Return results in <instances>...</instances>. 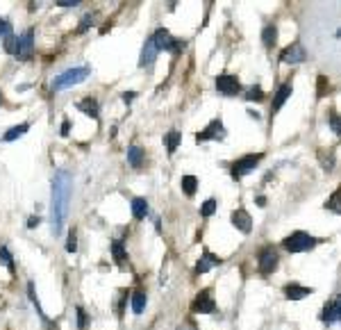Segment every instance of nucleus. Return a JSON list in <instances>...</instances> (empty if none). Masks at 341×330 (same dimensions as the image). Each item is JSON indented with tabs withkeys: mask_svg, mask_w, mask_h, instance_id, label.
<instances>
[{
	"mask_svg": "<svg viewBox=\"0 0 341 330\" xmlns=\"http://www.w3.org/2000/svg\"><path fill=\"white\" fill-rule=\"evenodd\" d=\"M232 225H234L236 230L248 234L250 230H253V219H250V214L243 210V207H239V210L232 212Z\"/></svg>",
	"mask_w": 341,
	"mask_h": 330,
	"instance_id": "12",
	"label": "nucleus"
},
{
	"mask_svg": "<svg viewBox=\"0 0 341 330\" xmlns=\"http://www.w3.org/2000/svg\"><path fill=\"white\" fill-rule=\"evenodd\" d=\"M325 210L334 212V214H341V187L325 201Z\"/></svg>",
	"mask_w": 341,
	"mask_h": 330,
	"instance_id": "24",
	"label": "nucleus"
},
{
	"mask_svg": "<svg viewBox=\"0 0 341 330\" xmlns=\"http://www.w3.org/2000/svg\"><path fill=\"white\" fill-rule=\"evenodd\" d=\"M155 55H157V48L153 43V37L145 39L143 43V51H141V60H139V66H150L155 62Z\"/></svg>",
	"mask_w": 341,
	"mask_h": 330,
	"instance_id": "17",
	"label": "nucleus"
},
{
	"mask_svg": "<svg viewBox=\"0 0 341 330\" xmlns=\"http://www.w3.org/2000/svg\"><path fill=\"white\" fill-rule=\"evenodd\" d=\"M177 330H198V325H196V323H193V321H191V319H186L184 323H182V325H180V328H177Z\"/></svg>",
	"mask_w": 341,
	"mask_h": 330,
	"instance_id": "39",
	"label": "nucleus"
},
{
	"mask_svg": "<svg viewBox=\"0 0 341 330\" xmlns=\"http://www.w3.org/2000/svg\"><path fill=\"white\" fill-rule=\"evenodd\" d=\"M73 178L66 171H57L53 180V205H50V230L53 234H62L64 221L68 214V201H71Z\"/></svg>",
	"mask_w": 341,
	"mask_h": 330,
	"instance_id": "1",
	"label": "nucleus"
},
{
	"mask_svg": "<svg viewBox=\"0 0 341 330\" xmlns=\"http://www.w3.org/2000/svg\"><path fill=\"white\" fill-rule=\"evenodd\" d=\"M7 37H12V23L7 19H0V39L5 41Z\"/></svg>",
	"mask_w": 341,
	"mask_h": 330,
	"instance_id": "33",
	"label": "nucleus"
},
{
	"mask_svg": "<svg viewBox=\"0 0 341 330\" xmlns=\"http://www.w3.org/2000/svg\"><path fill=\"white\" fill-rule=\"evenodd\" d=\"M209 139H225V128H223V123H221V119H214L212 123L207 125L205 130H200L198 134H196V142H209Z\"/></svg>",
	"mask_w": 341,
	"mask_h": 330,
	"instance_id": "8",
	"label": "nucleus"
},
{
	"mask_svg": "<svg viewBox=\"0 0 341 330\" xmlns=\"http://www.w3.org/2000/svg\"><path fill=\"white\" fill-rule=\"evenodd\" d=\"M68 128H71V123H68V121H64V123H62V134H64V137L68 134Z\"/></svg>",
	"mask_w": 341,
	"mask_h": 330,
	"instance_id": "43",
	"label": "nucleus"
},
{
	"mask_svg": "<svg viewBox=\"0 0 341 330\" xmlns=\"http://www.w3.org/2000/svg\"><path fill=\"white\" fill-rule=\"evenodd\" d=\"M291 91H294V89H291V84H282V87L277 89V91H275V98H273V103H271V112H273V114H275V112H280V107L284 105L286 101H289Z\"/></svg>",
	"mask_w": 341,
	"mask_h": 330,
	"instance_id": "16",
	"label": "nucleus"
},
{
	"mask_svg": "<svg viewBox=\"0 0 341 330\" xmlns=\"http://www.w3.org/2000/svg\"><path fill=\"white\" fill-rule=\"evenodd\" d=\"M30 130V123H21V125H14V128H9L7 132H5V142H14V139H18V137H23V134Z\"/></svg>",
	"mask_w": 341,
	"mask_h": 330,
	"instance_id": "22",
	"label": "nucleus"
},
{
	"mask_svg": "<svg viewBox=\"0 0 341 330\" xmlns=\"http://www.w3.org/2000/svg\"><path fill=\"white\" fill-rule=\"evenodd\" d=\"M180 184H182V192H184L186 196H193L196 187H198V178H196V175H184V178L180 180Z\"/></svg>",
	"mask_w": 341,
	"mask_h": 330,
	"instance_id": "26",
	"label": "nucleus"
},
{
	"mask_svg": "<svg viewBox=\"0 0 341 330\" xmlns=\"http://www.w3.org/2000/svg\"><path fill=\"white\" fill-rule=\"evenodd\" d=\"M312 292H314L312 287H303V285H296V282H291L284 287V296L289 298V301H300V298L309 296Z\"/></svg>",
	"mask_w": 341,
	"mask_h": 330,
	"instance_id": "15",
	"label": "nucleus"
},
{
	"mask_svg": "<svg viewBox=\"0 0 341 330\" xmlns=\"http://www.w3.org/2000/svg\"><path fill=\"white\" fill-rule=\"evenodd\" d=\"M216 89L223 96H236V93L241 91V84H239V80H236V75L223 73L216 78Z\"/></svg>",
	"mask_w": 341,
	"mask_h": 330,
	"instance_id": "7",
	"label": "nucleus"
},
{
	"mask_svg": "<svg viewBox=\"0 0 341 330\" xmlns=\"http://www.w3.org/2000/svg\"><path fill=\"white\" fill-rule=\"evenodd\" d=\"M145 301H148V298H145L143 292H134V296H132V312H134V314H141L145 307Z\"/></svg>",
	"mask_w": 341,
	"mask_h": 330,
	"instance_id": "27",
	"label": "nucleus"
},
{
	"mask_svg": "<svg viewBox=\"0 0 341 330\" xmlns=\"http://www.w3.org/2000/svg\"><path fill=\"white\" fill-rule=\"evenodd\" d=\"M330 128H332V132L336 134V137H341V116L339 114H330Z\"/></svg>",
	"mask_w": 341,
	"mask_h": 330,
	"instance_id": "32",
	"label": "nucleus"
},
{
	"mask_svg": "<svg viewBox=\"0 0 341 330\" xmlns=\"http://www.w3.org/2000/svg\"><path fill=\"white\" fill-rule=\"evenodd\" d=\"M277 253L273 246H264L262 251H259V257H257V266H259V273L262 275H271L273 271L277 269Z\"/></svg>",
	"mask_w": 341,
	"mask_h": 330,
	"instance_id": "5",
	"label": "nucleus"
},
{
	"mask_svg": "<svg viewBox=\"0 0 341 330\" xmlns=\"http://www.w3.org/2000/svg\"><path fill=\"white\" fill-rule=\"evenodd\" d=\"M282 246H284L289 253H305V251L316 246V239L307 232H294L282 242Z\"/></svg>",
	"mask_w": 341,
	"mask_h": 330,
	"instance_id": "3",
	"label": "nucleus"
},
{
	"mask_svg": "<svg viewBox=\"0 0 341 330\" xmlns=\"http://www.w3.org/2000/svg\"><path fill=\"white\" fill-rule=\"evenodd\" d=\"M0 103H3V93H0Z\"/></svg>",
	"mask_w": 341,
	"mask_h": 330,
	"instance_id": "45",
	"label": "nucleus"
},
{
	"mask_svg": "<svg viewBox=\"0 0 341 330\" xmlns=\"http://www.w3.org/2000/svg\"><path fill=\"white\" fill-rule=\"evenodd\" d=\"M191 307H193V312H200V314H212V312L216 310V303H214V298H212V292H209V289L198 292V296H196V301Z\"/></svg>",
	"mask_w": 341,
	"mask_h": 330,
	"instance_id": "11",
	"label": "nucleus"
},
{
	"mask_svg": "<svg viewBox=\"0 0 341 330\" xmlns=\"http://www.w3.org/2000/svg\"><path fill=\"white\" fill-rule=\"evenodd\" d=\"M5 51H7L9 55H14V53H16V37H14V34L5 39Z\"/></svg>",
	"mask_w": 341,
	"mask_h": 330,
	"instance_id": "37",
	"label": "nucleus"
},
{
	"mask_svg": "<svg viewBox=\"0 0 341 330\" xmlns=\"http://www.w3.org/2000/svg\"><path fill=\"white\" fill-rule=\"evenodd\" d=\"M214 212H216V201H214V198H209V201L203 203V207H200V214H203V216H212Z\"/></svg>",
	"mask_w": 341,
	"mask_h": 330,
	"instance_id": "31",
	"label": "nucleus"
},
{
	"mask_svg": "<svg viewBox=\"0 0 341 330\" xmlns=\"http://www.w3.org/2000/svg\"><path fill=\"white\" fill-rule=\"evenodd\" d=\"M262 41H264V46H266V48L275 46V41H277V28H275V25H266V28H264Z\"/></svg>",
	"mask_w": 341,
	"mask_h": 330,
	"instance_id": "25",
	"label": "nucleus"
},
{
	"mask_svg": "<svg viewBox=\"0 0 341 330\" xmlns=\"http://www.w3.org/2000/svg\"><path fill=\"white\" fill-rule=\"evenodd\" d=\"M55 5H59V7H75V5H80V0H57Z\"/></svg>",
	"mask_w": 341,
	"mask_h": 330,
	"instance_id": "38",
	"label": "nucleus"
},
{
	"mask_svg": "<svg viewBox=\"0 0 341 330\" xmlns=\"http://www.w3.org/2000/svg\"><path fill=\"white\" fill-rule=\"evenodd\" d=\"M180 139H182V132H177V130H171V132H166V151H168V155H173V153L177 151V144H180Z\"/></svg>",
	"mask_w": 341,
	"mask_h": 330,
	"instance_id": "23",
	"label": "nucleus"
},
{
	"mask_svg": "<svg viewBox=\"0 0 341 330\" xmlns=\"http://www.w3.org/2000/svg\"><path fill=\"white\" fill-rule=\"evenodd\" d=\"M246 101H264V91L262 87H250L248 91H246Z\"/></svg>",
	"mask_w": 341,
	"mask_h": 330,
	"instance_id": "30",
	"label": "nucleus"
},
{
	"mask_svg": "<svg viewBox=\"0 0 341 330\" xmlns=\"http://www.w3.org/2000/svg\"><path fill=\"white\" fill-rule=\"evenodd\" d=\"M262 153H257V155H243V157H239V160L232 164V178L234 180H239V178H243V175H248L250 171L255 169V166L262 162Z\"/></svg>",
	"mask_w": 341,
	"mask_h": 330,
	"instance_id": "4",
	"label": "nucleus"
},
{
	"mask_svg": "<svg viewBox=\"0 0 341 330\" xmlns=\"http://www.w3.org/2000/svg\"><path fill=\"white\" fill-rule=\"evenodd\" d=\"M143 157H145V151L139 146H130L127 148V162H130L132 169H141L143 164Z\"/></svg>",
	"mask_w": 341,
	"mask_h": 330,
	"instance_id": "20",
	"label": "nucleus"
},
{
	"mask_svg": "<svg viewBox=\"0 0 341 330\" xmlns=\"http://www.w3.org/2000/svg\"><path fill=\"white\" fill-rule=\"evenodd\" d=\"M321 321L323 323H334V321H341V294H336L332 301L325 303L323 307V314H321Z\"/></svg>",
	"mask_w": 341,
	"mask_h": 330,
	"instance_id": "10",
	"label": "nucleus"
},
{
	"mask_svg": "<svg viewBox=\"0 0 341 330\" xmlns=\"http://www.w3.org/2000/svg\"><path fill=\"white\" fill-rule=\"evenodd\" d=\"M318 160H321V164H323V169H325V171L334 169V153H332V151L325 153V148H323V151H318Z\"/></svg>",
	"mask_w": 341,
	"mask_h": 330,
	"instance_id": "28",
	"label": "nucleus"
},
{
	"mask_svg": "<svg viewBox=\"0 0 341 330\" xmlns=\"http://www.w3.org/2000/svg\"><path fill=\"white\" fill-rule=\"evenodd\" d=\"M145 214H148V201L145 198H132V216L141 221L145 219Z\"/></svg>",
	"mask_w": 341,
	"mask_h": 330,
	"instance_id": "21",
	"label": "nucleus"
},
{
	"mask_svg": "<svg viewBox=\"0 0 341 330\" xmlns=\"http://www.w3.org/2000/svg\"><path fill=\"white\" fill-rule=\"evenodd\" d=\"M0 264L7 266L12 273L16 271V266H14V257H12V253L7 251V246H0Z\"/></svg>",
	"mask_w": 341,
	"mask_h": 330,
	"instance_id": "29",
	"label": "nucleus"
},
{
	"mask_svg": "<svg viewBox=\"0 0 341 330\" xmlns=\"http://www.w3.org/2000/svg\"><path fill=\"white\" fill-rule=\"evenodd\" d=\"M86 78H89V69H86V66L68 69L53 80V91H62V89H68V87H73V84H80V82H84Z\"/></svg>",
	"mask_w": 341,
	"mask_h": 330,
	"instance_id": "2",
	"label": "nucleus"
},
{
	"mask_svg": "<svg viewBox=\"0 0 341 330\" xmlns=\"http://www.w3.org/2000/svg\"><path fill=\"white\" fill-rule=\"evenodd\" d=\"M77 328L80 330H86V312L82 310V307H77Z\"/></svg>",
	"mask_w": 341,
	"mask_h": 330,
	"instance_id": "36",
	"label": "nucleus"
},
{
	"mask_svg": "<svg viewBox=\"0 0 341 330\" xmlns=\"http://www.w3.org/2000/svg\"><path fill=\"white\" fill-rule=\"evenodd\" d=\"M134 96H136L134 91H125V93H123V101H125V103H132V101H134Z\"/></svg>",
	"mask_w": 341,
	"mask_h": 330,
	"instance_id": "42",
	"label": "nucleus"
},
{
	"mask_svg": "<svg viewBox=\"0 0 341 330\" xmlns=\"http://www.w3.org/2000/svg\"><path fill=\"white\" fill-rule=\"evenodd\" d=\"M77 110L84 112V114L91 116V119H98L100 116V105H98L95 98H84V101H80L77 103Z\"/></svg>",
	"mask_w": 341,
	"mask_h": 330,
	"instance_id": "18",
	"label": "nucleus"
},
{
	"mask_svg": "<svg viewBox=\"0 0 341 330\" xmlns=\"http://www.w3.org/2000/svg\"><path fill=\"white\" fill-rule=\"evenodd\" d=\"M112 255H114V260H116V264H118V269H127V253H125V248H123V242H112Z\"/></svg>",
	"mask_w": 341,
	"mask_h": 330,
	"instance_id": "19",
	"label": "nucleus"
},
{
	"mask_svg": "<svg viewBox=\"0 0 341 330\" xmlns=\"http://www.w3.org/2000/svg\"><path fill=\"white\" fill-rule=\"evenodd\" d=\"M89 25H91V16H84V19H82V25H80V32H84Z\"/></svg>",
	"mask_w": 341,
	"mask_h": 330,
	"instance_id": "40",
	"label": "nucleus"
},
{
	"mask_svg": "<svg viewBox=\"0 0 341 330\" xmlns=\"http://www.w3.org/2000/svg\"><path fill=\"white\" fill-rule=\"evenodd\" d=\"M280 60L284 62V64H300V62L307 60V53H305L303 43H291V46H286L284 51L280 53Z\"/></svg>",
	"mask_w": 341,
	"mask_h": 330,
	"instance_id": "9",
	"label": "nucleus"
},
{
	"mask_svg": "<svg viewBox=\"0 0 341 330\" xmlns=\"http://www.w3.org/2000/svg\"><path fill=\"white\" fill-rule=\"evenodd\" d=\"M218 264H221V260H218L214 253L205 251L203 257L198 260V264H196V273H207L209 269H214V266H218Z\"/></svg>",
	"mask_w": 341,
	"mask_h": 330,
	"instance_id": "14",
	"label": "nucleus"
},
{
	"mask_svg": "<svg viewBox=\"0 0 341 330\" xmlns=\"http://www.w3.org/2000/svg\"><path fill=\"white\" fill-rule=\"evenodd\" d=\"M153 43H155L157 51H171L173 53V43H175V39L171 37V32H168L166 28H159V30H155V34H153Z\"/></svg>",
	"mask_w": 341,
	"mask_h": 330,
	"instance_id": "13",
	"label": "nucleus"
},
{
	"mask_svg": "<svg viewBox=\"0 0 341 330\" xmlns=\"http://www.w3.org/2000/svg\"><path fill=\"white\" fill-rule=\"evenodd\" d=\"M39 225V216H30L27 219V228H36Z\"/></svg>",
	"mask_w": 341,
	"mask_h": 330,
	"instance_id": "41",
	"label": "nucleus"
},
{
	"mask_svg": "<svg viewBox=\"0 0 341 330\" xmlns=\"http://www.w3.org/2000/svg\"><path fill=\"white\" fill-rule=\"evenodd\" d=\"M330 89V82H327V78L325 75H318V89H316V96L318 98H323L325 96V91Z\"/></svg>",
	"mask_w": 341,
	"mask_h": 330,
	"instance_id": "34",
	"label": "nucleus"
},
{
	"mask_svg": "<svg viewBox=\"0 0 341 330\" xmlns=\"http://www.w3.org/2000/svg\"><path fill=\"white\" fill-rule=\"evenodd\" d=\"M34 53V30H25L21 37L16 39V53L14 55L18 60H30Z\"/></svg>",
	"mask_w": 341,
	"mask_h": 330,
	"instance_id": "6",
	"label": "nucleus"
},
{
	"mask_svg": "<svg viewBox=\"0 0 341 330\" xmlns=\"http://www.w3.org/2000/svg\"><path fill=\"white\" fill-rule=\"evenodd\" d=\"M257 205L264 207V205H266V198H264V196H257Z\"/></svg>",
	"mask_w": 341,
	"mask_h": 330,
	"instance_id": "44",
	"label": "nucleus"
},
{
	"mask_svg": "<svg viewBox=\"0 0 341 330\" xmlns=\"http://www.w3.org/2000/svg\"><path fill=\"white\" fill-rule=\"evenodd\" d=\"M66 251H68V253H75V251H77V239H75V230H71V234H68V242H66Z\"/></svg>",
	"mask_w": 341,
	"mask_h": 330,
	"instance_id": "35",
	"label": "nucleus"
}]
</instances>
